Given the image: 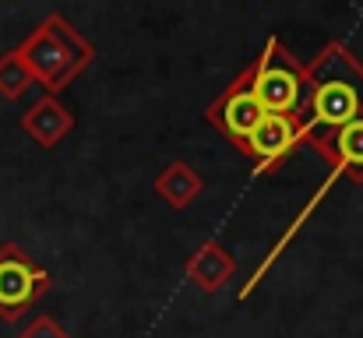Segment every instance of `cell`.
<instances>
[{
	"label": "cell",
	"mask_w": 363,
	"mask_h": 338,
	"mask_svg": "<svg viewBox=\"0 0 363 338\" xmlns=\"http://www.w3.org/2000/svg\"><path fill=\"white\" fill-rule=\"evenodd\" d=\"M307 99L300 110L303 145L314 152L342 127L363 120V60L342 43L332 39L307 67Z\"/></svg>",
	"instance_id": "cell-1"
},
{
	"label": "cell",
	"mask_w": 363,
	"mask_h": 338,
	"mask_svg": "<svg viewBox=\"0 0 363 338\" xmlns=\"http://www.w3.org/2000/svg\"><path fill=\"white\" fill-rule=\"evenodd\" d=\"M14 50L28 64L35 85H43L46 96H53V99H60V92L96 60V46L64 14L43 18L39 28H32L21 39V46H14Z\"/></svg>",
	"instance_id": "cell-2"
},
{
	"label": "cell",
	"mask_w": 363,
	"mask_h": 338,
	"mask_svg": "<svg viewBox=\"0 0 363 338\" xmlns=\"http://www.w3.org/2000/svg\"><path fill=\"white\" fill-rule=\"evenodd\" d=\"M250 74V89L261 103L264 113H279V116H300L303 99H307V78H303V64L272 35L261 50V57L247 67Z\"/></svg>",
	"instance_id": "cell-3"
},
{
	"label": "cell",
	"mask_w": 363,
	"mask_h": 338,
	"mask_svg": "<svg viewBox=\"0 0 363 338\" xmlns=\"http://www.w3.org/2000/svg\"><path fill=\"white\" fill-rule=\"evenodd\" d=\"M50 289L53 275L21 243H0V321H21Z\"/></svg>",
	"instance_id": "cell-4"
},
{
	"label": "cell",
	"mask_w": 363,
	"mask_h": 338,
	"mask_svg": "<svg viewBox=\"0 0 363 338\" xmlns=\"http://www.w3.org/2000/svg\"><path fill=\"white\" fill-rule=\"evenodd\" d=\"M300 145H303V123H300V116L264 113V116L257 120V127L250 130V137L243 141L240 152L254 162L257 173H272V169L282 166Z\"/></svg>",
	"instance_id": "cell-5"
},
{
	"label": "cell",
	"mask_w": 363,
	"mask_h": 338,
	"mask_svg": "<svg viewBox=\"0 0 363 338\" xmlns=\"http://www.w3.org/2000/svg\"><path fill=\"white\" fill-rule=\"evenodd\" d=\"M261 116H264V110H261V103H257V96H254V89H250V74H247V71H240V74L226 85V92L205 113V120H208L226 141H233L237 152L243 148V141L250 137V130L257 127Z\"/></svg>",
	"instance_id": "cell-6"
},
{
	"label": "cell",
	"mask_w": 363,
	"mask_h": 338,
	"mask_svg": "<svg viewBox=\"0 0 363 338\" xmlns=\"http://www.w3.org/2000/svg\"><path fill=\"white\" fill-rule=\"evenodd\" d=\"M187 278L201 289V293H219L230 286V278L237 275V257L219 243V240H205L194 247V254L184 264Z\"/></svg>",
	"instance_id": "cell-7"
},
{
	"label": "cell",
	"mask_w": 363,
	"mask_h": 338,
	"mask_svg": "<svg viewBox=\"0 0 363 338\" xmlns=\"http://www.w3.org/2000/svg\"><path fill=\"white\" fill-rule=\"evenodd\" d=\"M21 130L39 145V148H57L71 130H74V113L67 110L60 99L43 96L39 103H32L21 113Z\"/></svg>",
	"instance_id": "cell-8"
},
{
	"label": "cell",
	"mask_w": 363,
	"mask_h": 338,
	"mask_svg": "<svg viewBox=\"0 0 363 338\" xmlns=\"http://www.w3.org/2000/svg\"><path fill=\"white\" fill-rule=\"evenodd\" d=\"M152 187H155V194H159L169 208H177V212L191 208V205L205 194V180H201V173H198L191 162H184V159L166 162Z\"/></svg>",
	"instance_id": "cell-9"
},
{
	"label": "cell",
	"mask_w": 363,
	"mask_h": 338,
	"mask_svg": "<svg viewBox=\"0 0 363 338\" xmlns=\"http://www.w3.org/2000/svg\"><path fill=\"white\" fill-rule=\"evenodd\" d=\"M318 152L332 162V173L350 176L353 184H363V120L335 130Z\"/></svg>",
	"instance_id": "cell-10"
},
{
	"label": "cell",
	"mask_w": 363,
	"mask_h": 338,
	"mask_svg": "<svg viewBox=\"0 0 363 338\" xmlns=\"http://www.w3.org/2000/svg\"><path fill=\"white\" fill-rule=\"evenodd\" d=\"M32 85H35V78H32L28 64L21 60V53H18V50H7V53L0 57V96H4L7 103H14V99H21Z\"/></svg>",
	"instance_id": "cell-11"
},
{
	"label": "cell",
	"mask_w": 363,
	"mask_h": 338,
	"mask_svg": "<svg viewBox=\"0 0 363 338\" xmlns=\"http://www.w3.org/2000/svg\"><path fill=\"white\" fill-rule=\"evenodd\" d=\"M18 338H71L50 314H39V317H32L25 328H21V335Z\"/></svg>",
	"instance_id": "cell-12"
}]
</instances>
